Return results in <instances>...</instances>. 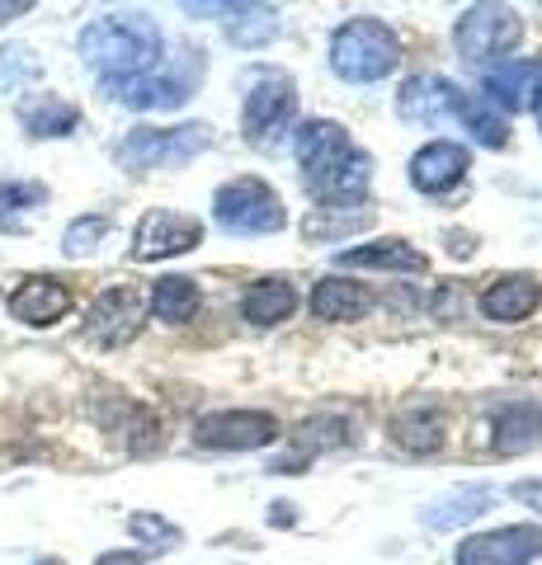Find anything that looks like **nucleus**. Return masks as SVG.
Instances as JSON below:
<instances>
[{"label":"nucleus","instance_id":"nucleus-1","mask_svg":"<svg viewBox=\"0 0 542 565\" xmlns=\"http://www.w3.org/2000/svg\"><path fill=\"white\" fill-rule=\"evenodd\" d=\"M81 57L85 66H95L104 81H132L161 62V29L147 14H104L81 29Z\"/></svg>","mask_w":542,"mask_h":565},{"label":"nucleus","instance_id":"nucleus-2","mask_svg":"<svg viewBox=\"0 0 542 565\" xmlns=\"http://www.w3.org/2000/svg\"><path fill=\"white\" fill-rule=\"evenodd\" d=\"M401 62V39L392 24L373 20V14H359V20H344L330 39V66H336L340 81L354 85H373Z\"/></svg>","mask_w":542,"mask_h":565},{"label":"nucleus","instance_id":"nucleus-3","mask_svg":"<svg viewBox=\"0 0 542 565\" xmlns=\"http://www.w3.org/2000/svg\"><path fill=\"white\" fill-rule=\"evenodd\" d=\"M213 217L222 232H232V236H265V232H284L288 212L265 180H232L217 189Z\"/></svg>","mask_w":542,"mask_h":565},{"label":"nucleus","instance_id":"nucleus-4","mask_svg":"<svg viewBox=\"0 0 542 565\" xmlns=\"http://www.w3.org/2000/svg\"><path fill=\"white\" fill-rule=\"evenodd\" d=\"M208 132L203 122H184V128H137L118 141V166L142 174V170H166V166H184L208 147Z\"/></svg>","mask_w":542,"mask_h":565},{"label":"nucleus","instance_id":"nucleus-5","mask_svg":"<svg viewBox=\"0 0 542 565\" xmlns=\"http://www.w3.org/2000/svg\"><path fill=\"white\" fill-rule=\"evenodd\" d=\"M194 85H199V52L189 47L180 57V71L156 62L147 76L114 81L109 90H114L118 104H128V109H174V104H184L189 95H194Z\"/></svg>","mask_w":542,"mask_h":565},{"label":"nucleus","instance_id":"nucleus-6","mask_svg":"<svg viewBox=\"0 0 542 565\" xmlns=\"http://www.w3.org/2000/svg\"><path fill=\"white\" fill-rule=\"evenodd\" d=\"M453 43H458V52L471 66H486L519 43V14L504 6H471L463 10L458 29H453Z\"/></svg>","mask_w":542,"mask_h":565},{"label":"nucleus","instance_id":"nucleus-7","mask_svg":"<svg viewBox=\"0 0 542 565\" xmlns=\"http://www.w3.org/2000/svg\"><path fill=\"white\" fill-rule=\"evenodd\" d=\"M142 316H147V297L128 288V282H118V288H104L91 302V311H85V334L104 349H118L142 330Z\"/></svg>","mask_w":542,"mask_h":565},{"label":"nucleus","instance_id":"nucleus-8","mask_svg":"<svg viewBox=\"0 0 542 565\" xmlns=\"http://www.w3.org/2000/svg\"><path fill=\"white\" fill-rule=\"evenodd\" d=\"M349 151H354L349 132L340 122H326V118L302 122L293 137V156H297V166H302V180L311 184V193H321V184L349 161Z\"/></svg>","mask_w":542,"mask_h":565},{"label":"nucleus","instance_id":"nucleus-9","mask_svg":"<svg viewBox=\"0 0 542 565\" xmlns=\"http://www.w3.org/2000/svg\"><path fill=\"white\" fill-rule=\"evenodd\" d=\"M203 241V226L184 212H166V207H151L132 232V250L128 259L137 264H151V259H170V255H184Z\"/></svg>","mask_w":542,"mask_h":565},{"label":"nucleus","instance_id":"nucleus-10","mask_svg":"<svg viewBox=\"0 0 542 565\" xmlns=\"http://www.w3.org/2000/svg\"><path fill=\"white\" fill-rule=\"evenodd\" d=\"M194 438L203 448H226V452L265 448L278 438V419L265 411H217L194 424Z\"/></svg>","mask_w":542,"mask_h":565},{"label":"nucleus","instance_id":"nucleus-11","mask_svg":"<svg viewBox=\"0 0 542 565\" xmlns=\"http://www.w3.org/2000/svg\"><path fill=\"white\" fill-rule=\"evenodd\" d=\"M481 104H496L504 114H533L542 109V62L523 57V62H504L491 66L481 81Z\"/></svg>","mask_w":542,"mask_h":565},{"label":"nucleus","instance_id":"nucleus-12","mask_svg":"<svg viewBox=\"0 0 542 565\" xmlns=\"http://www.w3.org/2000/svg\"><path fill=\"white\" fill-rule=\"evenodd\" d=\"M542 556V527H496L458 546V565H529Z\"/></svg>","mask_w":542,"mask_h":565},{"label":"nucleus","instance_id":"nucleus-13","mask_svg":"<svg viewBox=\"0 0 542 565\" xmlns=\"http://www.w3.org/2000/svg\"><path fill=\"white\" fill-rule=\"evenodd\" d=\"M463 109V90L444 76H411L396 95V114L419 128H444L448 118H458Z\"/></svg>","mask_w":542,"mask_h":565},{"label":"nucleus","instance_id":"nucleus-14","mask_svg":"<svg viewBox=\"0 0 542 565\" xmlns=\"http://www.w3.org/2000/svg\"><path fill=\"white\" fill-rule=\"evenodd\" d=\"M10 316L20 326H33V330H47V326H57L66 311L76 307V297H72V288H66L62 278H47V274H33V278H24L20 288L10 292Z\"/></svg>","mask_w":542,"mask_h":565},{"label":"nucleus","instance_id":"nucleus-15","mask_svg":"<svg viewBox=\"0 0 542 565\" xmlns=\"http://www.w3.org/2000/svg\"><path fill=\"white\" fill-rule=\"evenodd\" d=\"M293 114H297V90H293V81L265 76V81H259L255 90L246 95V114H241V122H246V137H251V141H274V137L293 122Z\"/></svg>","mask_w":542,"mask_h":565},{"label":"nucleus","instance_id":"nucleus-16","mask_svg":"<svg viewBox=\"0 0 542 565\" xmlns=\"http://www.w3.org/2000/svg\"><path fill=\"white\" fill-rule=\"evenodd\" d=\"M467 174V147L458 141H429L411 156V184L419 193H448Z\"/></svg>","mask_w":542,"mask_h":565},{"label":"nucleus","instance_id":"nucleus-17","mask_svg":"<svg viewBox=\"0 0 542 565\" xmlns=\"http://www.w3.org/2000/svg\"><path fill=\"white\" fill-rule=\"evenodd\" d=\"M542 302V288L538 278L529 274H510V278H496L491 288L481 292V316L486 321H500V326H514V321H529Z\"/></svg>","mask_w":542,"mask_h":565},{"label":"nucleus","instance_id":"nucleus-18","mask_svg":"<svg viewBox=\"0 0 542 565\" xmlns=\"http://www.w3.org/2000/svg\"><path fill=\"white\" fill-rule=\"evenodd\" d=\"M344 269H387V274H425V255L411 241H373L359 250H340Z\"/></svg>","mask_w":542,"mask_h":565},{"label":"nucleus","instance_id":"nucleus-19","mask_svg":"<svg viewBox=\"0 0 542 565\" xmlns=\"http://www.w3.org/2000/svg\"><path fill=\"white\" fill-rule=\"evenodd\" d=\"M20 122L29 137H72L81 122V109L57 95H33L20 104Z\"/></svg>","mask_w":542,"mask_h":565},{"label":"nucleus","instance_id":"nucleus-20","mask_svg":"<svg viewBox=\"0 0 542 565\" xmlns=\"http://www.w3.org/2000/svg\"><path fill=\"white\" fill-rule=\"evenodd\" d=\"M203 307V292H199V282L194 278H156V288H151V316L156 321H166V326H184V321H194Z\"/></svg>","mask_w":542,"mask_h":565},{"label":"nucleus","instance_id":"nucleus-21","mask_svg":"<svg viewBox=\"0 0 542 565\" xmlns=\"http://www.w3.org/2000/svg\"><path fill=\"white\" fill-rule=\"evenodd\" d=\"M293 311H297V288L288 278L255 282V288L246 292V302H241V316H246L251 326H278V321H288Z\"/></svg>","mask_w":542,"mask_h":565},{"label":"nucleus","instance_id":"nucleus-22","mask_svg":"<svg viewBox=\"0 0 542 565\" xmlns=\"http://www.w3.org/2000/svg\"><path fill=\"white\" fill-rule=\"evenodd\" d=\"M311 311H317V321H359L369 311V292L349 278H321L311 288Z\"/></svg>","mask_w":542,"mask_h":565},{"label":"nucleus","instance_id":"nucleus-23","mask_svg":"<svg viewBox=\"0 0 542 565\" xmlns=\"http://www.w3.org/2000/svg\"><path fill=\"white\" fill-rule=\"evenodd\" d=\"M396 444L411 452H434L444 444V415L434 411V405H411V411L396 419Z\"/></svg>","mask_w":542,"mask_h":565},{"label":"nucleus","instance_id":"nucleus-24","mask_svg":"<svg viewBox=\"0 0 542 565\" xmlns=\"http://www.w3.org/2000/svg\"><path fill=\"white\" fill-rule=\"evenodd\" d=\"M486 504H491V486H467L458 494H448L444 504H434L425 523L429 527H458V523H471L477 514H486Z\"/></svg>","mask_w":542,"mask_h":565},{"label":"nucleus","instance_id":"nucleus-25","mask_svg":"<svg viewBox=\"0 0 542 565\" xmlns=\"http://www.w3.org/2000/svg\"><path fill=\"white\" fill-rule=\"evenodd\" d=\"M39 76H43V66L24 43H0V95H20Z\"/></svg>","mask_w":542,"mask_h":565},{"label":"nucleus","instance_id":"nucleus-26","mask_svg":"<svg viewBox=\"0 0 542 565\" xmlns=\"http://www.w3.org/2000/svg\"><path fill=\"white\" fill-rule=\"evenodd\" d=\"M47 189L43 184H0V232H24V212L43 207Z\"/></svg>","mask_w":542,"mask_h":565},{"label":"nucleus","instance_id":"nucleus-27","mask_svg":"<svg viewBox=\"0 0 542 565\" xmlns=\"http://www.w3.org/2000/svg\"><path fill=\"white\" fill-rule=\"evenodd\" d=\"M278 33V14L274 10H241V20L226 24V39H232L236 47H259V43H269Z\"/></svg>","mask_w":542,"mask_h":565},{"label":"nucleus","instance_id":"nucleus-28","mask_svg":"<svg viewBox=\"0 0 542 565\" xmlns=\"http://www.w3.org/2000/svg\"><path fill=\"white\" fill-rule=\"evenodd\" d=\"M458 118L467 122V132L481 141V147H504V118L491 114V104H481V99H463V109Z\"/></svg>","mask_w":542,"mask_h":565},{"label":"nucleus","instance_id":"nucleus-29","mask_svg":"<svg viewBox=\"0 0 542 565\" xmlns=\"http://www.w3.org/2000/svg\"><path fill=\"white\" fill-rule=\"evenodd\" d=\"M104 236H109V217H99V212H91V217H76L72 226H66L62 250L72 255V259H81V255H91Z\"/></svg>","mask_w":542,"mask_h":565},{"label":"nucleus","instance_id":"nucleus-30","mask_svg":"<svg viewBox=\"0 0 542 565\" xmlns=\"http://www.w3.org/2000/svg\"><path fill=\"white\" fill-rule=\"evenodd\" d=\"M128 533L151 542V546H174V542H180V527L166 523V519H156V514H132L128 519Z\"/></svg>","mask_w":542,"mask_h":565},{"label":"nucleus","instance_id":"nucleus-31","mask_svg":"<svg viewBox=\"0 0 542 565\" xmlns=\"http://www.w3.org/2000/svg\"><path fill=\"white\" fill-rule=\"evenodd\" d=\"M99 565H142V556H99Z\"/></svg>","mask_w":542,"mask_h":565},{"label":"nucleus","instance_id":"nucleus-32","mask_svg":"<svg viewBox=\"0 0 542 565\" xmlns=\"http://www.w3.org/2000/svg\"><path fill=\"white\" fill-rule=\"evenodd\" d=\"M274 523H293V504H274Z\"/></svg>","mask_w":542,"mask_h":565},{"label":"nucleus","instance_id":"nucleus-33","mask_svg":"<svg viewBox=\"0 0 542 565\" xmlns=\"http://www.w3.org/2000/svg\"><path fill=\"white\" fill-rule=\"evenodd\" d=\"M39 565H62V561H39Z\"/></svg>","mask_w":542,"mask_h":565},{"label":"nucleus","instance_id":"nucleus-34","mask_svg":"<svg viewBox=\"0 0 542 565\" xmlns=\"http://www.w3.org/2000/svg\"><path fill=\"white\" fill-rule=\"evenodd\" d=\"M538 114H542V109H538Z\"/></svg>","mask_w":542,"mask_h":565}]
</instances>
